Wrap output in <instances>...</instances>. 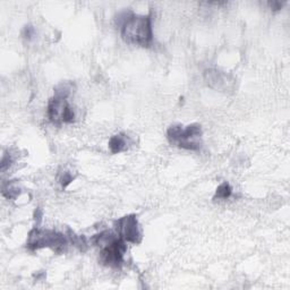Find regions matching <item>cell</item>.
Wrapping results in <instances>:
<instances>
[{
    "label": "cell",
    "mask_w": 290,
    "mask_h": 290,
    "mask_svg": "<svg viewBox=\"0 0 290 290\" xmlns=\"http://www.w3.org/2000/svg\"><path fill=\"white\" fill-rule=\"evenodd\" d=\"M119 15L122 16V18H118L121 25L120 35L126 43L144 48L152 45L153 30L150 15H135L130 11H124Z\"/></svg>",
    "instance_id": "6da1fadb"
},
{
    "label": "cell",
    "mask_w": 290,
    "mask_h": 290,
    "mask_svg": "<svg viewBox=\"0 0 290 290\" xmlns=\"http://www.w3.org/2000/svg\"><path fill=\"white\" fill-rule=\"evenodd\" d=\"M67 244H68V238L62 233L55 232V230L40 229L39 227H35L29 233L26 247L31 251L49 247L54 249L55 252L60 253L65 251Z\"/></svg>",
    "instance_id": "7a4b0ae2"
},
{
    "label": "cell",
    "mask_w": 290,
    "mask_h": 290,
    "mask_svg": "<svg viewBox=\"0 0 290 290\" xmlns=\"http://www.w3.org/2000/svg\"><path fill=\"white\" fill-rule=\"evenodd\" d=\"M48 118L55 125L71 124L75 120V113L67 99L53 97L48 102Z\"/></svg>",
    "instance_id": "3957f363"
},
{
    "label": "cell",
    "mask_w": 290,
    "mask_h": 290,
    "mask_svg": "<svg viewBox=\"0 0 290 290\" xmlns=\"http://www.w3.org/2000/svg\"><path fill=\"white\" fill-rule=\"evenodd\" d=\"M117 235L126 243L140 244L142 241V232L135 214H128L118 219L115 224Z\"/></svg>",
    "instance_id": "277c9868"
},
{
    "label": "cell",
    "mask_w": 290,
    "mask_h": 290,
    "mask_svg": "<svg viewBox=\"0 0 290 290\" xmlns=\"http://www.w3.org/2000/svg\"><path fill=\"white\" fill-rule=\"evenodd\" d=\"M127 251L126 241L118 237L113 243L101 248L100 262L110 268H119L124 263V255Z\"/></svg>",
    "instance_id": "5b68a950"
},
{
    "label": "cell",
    "mask_w": 290,
    "mask_h": 290,
    "mask_svg": "<svg viewBox=\"0 0 290 290\" xmlns=\"http://www.w3.org/2000/svg\"><path fill=\"white\" fill-rule=\"evenodd\" d=\"M202 127L198 124L188 125L186 128L182 127L180 133L178 134L176 140L173 142V144H176L178 148L189 150V151H198L201 149L202 143Z\"/></svg>",
    "instance_id": "8992f818"
},
{
    "label": "cell",
    "mask_w": 290,
    "mask_h": 290,
    "mask_svg": "<svg viewBox=\"0 0 290 290\" xmlns=\"http://www.w3.org/2000/svg\"><path fill=\"white\" fill-rule=\"evenodd\" d=\"M204 79L210 87L217 91H224L227 92L233 87V79L226 71H221L219 69H206L204 71Z\"/></svg>",
    "instance_id": "52a82bcc"
},
{
    "label": "cell",
    "mask_w": 290,
    "mask_h": 290,
    "mask_svg": "<svg viewBox=\"0 0 290 290\" xmlns=\"http://www.w3.org/2000/svg\"><path fill=\"white\" fill-rule=\"evenodd\" d=\"M130 144L129 137L125 134H117L114 135L113 137L109 140V149L111 153L117 154L120 152H125V151L128 150Z\"/></svg>",
    "instance_id": "ba28073f"
},
{
    "label": "cell",
    "mask_w": 290,
    "mask_h": 290,
    "mask_svg": "<svg viewBox=\"0 0 290 290\" xmlns=\"http://www.w3.org/2000/svg\"><path fill=\"white\" fill-rule=\"evenodd\" d=\"M1 194L8 200H15L21 195V187L18 185V180H8L2 182Z\"/></svg>",
    "instance_id": "9c48e42d"
},
{
    "label": "cell",
    "mask_w": 290,
    "mask_h": 290,
    "mask_svg": "<svg viewBox=\"0 0 290 290\" xmlns=\"http://www.w3.org/2000/svg\"><path fill=\"white\" fill-rule=\"evenodd\" d=\"M73 90H74L73 83L62 82L54 89V97L60 99H68L71 92H73Z\"/></svg>",
    "instance_id": "30bf717a"
},
{
    "label": "cell",
    "mask_w": 290,
    "mask_h": 290,
    "mask_svg": "<svg viewBox=\"0 0 290 290\" xmlns=\"http://www.w3.org/2000/svg\"><path fill=\"white\" fill-rule=\"evenodd\" d=\"M232 194V187L230 186L229 182L225 181L222 182L221 185L218 186L216 189V194H214L213 200H226V198H229Z\"/></svg>",
    "instance_id": "8fae6325"
},
{
    "label": "cell",
    "mask_w": 290,
    "mask_h": 290,
    "mask_svg": "<svg viewBox=\"0 0 290 290\" xmlns=\"http://www.w3.org/2000/svg\"><path fill=\"white\" fill-rule=\"evenodd\" d=\"M67 238H68V240L71 244H73L74 246H76V247H78L81 251H86L87 243H86V238L84 236H77L74 232H71L70 229H68Z\"/></svg>",
    "instance_id": "7c38bea8"
},
{
    "label": "cell",
    "mask_w": 290,
    "mask_h": 290,
    "mask_svg": "<svg viewBox=\"0 0 290 290\" xmlns=\"http://www.w3.org/2000/svg\"><path fill=\"white\" fill-rule=\"evenodd\" d=\"M74 179H75V177L71 174L70 172H63L60 174V176H59V182L61 184L62 188H66L67 186L71 184V181H73Z\"/></svg>",
    "instance_id": "4fadbf2b"
},
{
    "label": "cell",
    "mask_w": 290,
    "mask_h": 290,
    "mask_svg": "<svg viewBox=\"0 0 290 290\" xmlns=\"http://www.w3.org/2000/svg\"><path fill=\"white\" fill-rule=\"evenodd\" d=\"M14 162V158H13V154H10L9 152H5L2 156L1 159V172L3 173L6 169L9 168L11 166V164Z\"/></svg>",
    "instance_id": "5bb4252c"
},
{
    "label": "cell",
    "mask_w": 290,
    "mask_h": 290,
    "mask_svg": "<svg viewBox=\"0 0 290 290\" xmlns=\"http://www.w3.org/2000/svg\"><path fill=\"white\" fill-rule=\"evenodd\" d=\"M22 35L24 39L27 40V41H31L35 35V29L32 25H25L22 31Z\"/></svg>",
    "instance_id": "9a60e30c"
},
{
    "label": "cell",
    "mask_w": 290,
    "mask_h": 290,
    "mask_svg": "<svg viewBox=\"0 0 290 290\" xmlns=\"http://www.w3.org/2000/svg\"><path fill=\"white\" fill-rule=\"evenodd\" d=\"M42 217H43L42 210L40 208H38L37 210H35V212H34V220H35V224H37V227H39V226L41 225Z\"/></svg>",
    "instance_id": "2e32d148"
},
{
    "label": "cell",
    "mask_w": 290,
    "mask_h": 290,
    "mask_svg": "<svg viewBox=\"0 0 290 290\" xmlns=\"http://www.w3.org/2000/svg\"><path fill=\"white\" fill-rule=\"evenodd\" d=\"M268 5H269L270 7H271V9H272V10L277 11V10H280L281 8L284 7L285 2H283V1H269V2H268Z\"/></svg>",
    "instance_id": "e0dca14e"
}]
</instances>
